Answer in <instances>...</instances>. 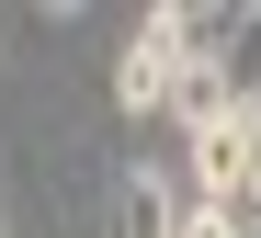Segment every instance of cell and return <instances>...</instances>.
I'll list each match as a JSON object with an SVG mask.
<instances>
[{
	"mask_svg": "<svg viewBox=\"0 0 261 238\" xmlns=\"http://www.w3.org/2000/svg\"><path fill=\"white\" fill-rule=\"evenodd\" d=\"M182 34H170V12H137V34L114 45V102L125 114H170V91H182Z\"/></svg>",
	"mask_w": 261,
	"mask_h": 238,
	"instance_id": "6da1fadb",
	"label": "cell"
},
{
	"mask_svg": "<svg viewBox=\"0 0 261 238\" xmlns=\"http://www.w3.org/2000/svg\"><path fill=\"white\" fill-rule=\"evenodd\" d=\"M227 91L261 114V0H250V12H239V34H227Z\"/></svg>",
	"mask_w": 261,
	"mask_h": 238,
	"instance_id": "7a4b0ae2",
	"label": "cell"
},
{
	"mask_svg": "<svg viewBox=\"0 0 261 238\" xmlns=\"http://www.w3.org/2000/svg\"><path fill=\"white\" fill-rule=\"evenodd\" d=\"M170 238H239V216L216 204V193H182V227H170Z\"/></svg>",
	"mask_w": 261,
	"mask_h": 238,
	"instance_id": "3957f363",
	"label": "cell"
}]
</instances>
